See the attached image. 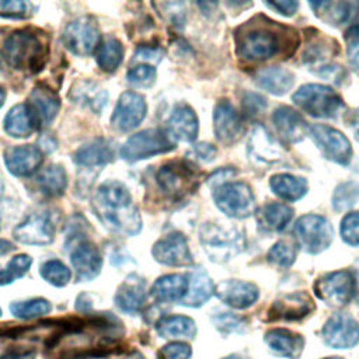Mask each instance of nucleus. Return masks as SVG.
Wrapping results in <instances>:
<instances>
[{"label": "nucleus", "instance_id": "1", "mask_svg": "<svg viewBox=\"0 0 359 359\" xmlns=\"http://www.w3.org/2000/svg\"><path fill=\"white\" fill-rule=\"evenodd\" d=\"M237 55L250 62H262L279 55H292L299 43L294 29L257 15L236 29Z\"/></svg>", "mask_w": 359, "mask_h": 359}, {"label": "nucleus", "instance_id": "2", "mask_svg": "<svg viewBox=\"0 0 359 359\" xmlns=\"http://www.w3.org/2000/svg\"><path fill=\"white\" fill-rule=\"evenodd\" d=\"M93 209L98 220L121 236H136L142 219L129 189L119 181H105L93 196Z\"/></svg>", "mask_w": 359, "mask_h": 359}, {"label": "nucleus", "instance_id": "3", "mask_svg": "<svg viewBox=\"0 0 359 359\" xmlns=\"http://www.w3.org/2000/svg\"><path fill=\"white\" fill-rule=\"evenodd\" d=\"M43 32L24 28L10 34L3 43V56L15 70L36 73L42 69L48 56V42Z\"/></svg>", "mask_w": 359, "mask_h": 359}, {"label": "nucleus", "instance_id": "4", "mask_svg": "<svg viewBox=\"0 0 359 359\" xmlns=\"http://www.w3.org/2000/svg\"><path fill=\"white\" fill-rule=\"evenodd\" d=\"M292 98L297 107L316 118H334L344 108L339 94L321 84H304Z\"/></svg>", "mask_w": 359, "mask_h": 359}, {"label": "nucleus", "instance_id": "5", "mask_svg": "<svg viewBox=\"0 0 359 359\" xmlns=\"http://www.w3.org/2000/svg\"><path fill=\"white\" fill-rule=\"evenodd\" d=\"M201 243L212 261L226 262L243 250L244 237L236 229L206 223L201 229Z\"/></svg>", "mask_w": 359, "mask_h": 359}, {"label": "nucleus", "instance_id": "6", "mask_svg": "<svg viewBox=\"0 0 359 359\" xmlns=\"http://www.w3.org/2000/svg\"><path fill=\"white\" fill-rule=\"evenodd\" d=\"M175 147L171 136L161 129H146L132 135L121 147L122 158L137 161L167 153Z\"/></svg>", "mask_w": 359, "mask_h": 359}, {"label": "nucleus", "instance_id": "7", "mask_svg": "<svg viewBox=\"0 0 359 359\" xmlns=\"http://www.w3.org/2000/svg\"><path fill=\"white\" fill-rule=\"evenodd\" d=\"M156 181L165 195L180 199L198 187V174L189 163L171 161L158 168Z\"/></svg>", "mask_w": 359, "mask_h": 359}, {"label": "nucleus", "instance_id": "8", "mask_svg": "<svg viewBox=\"0 0 359 359\" xmlns=\"http://www.w3.org/2000/svg\"><path fill=\"white\" fill-rule=\"evenodd\" d=\"M215 202L224 215L236 219L248 217L255 210L254 195L244 182L222 184L215 192Z\"/></svg>", "mask_w": 359, "mask_h": 359}, {"label": "nucleus", "instance_id": "9", "mask_svg": "<svg viewBox=\"0 0 359 359\" xmlns=\"http://www.w3.org/2000/svg\"><path fill=\"white\" fill-rule=\"evenodd\" d=\"M299 244L310 254H318L328 248L332 241V226L320 215H304L294 224Z\"/></svg>", "mask_w": 359, "mask_h": 359}, {"label": "nucleus", "instance_id": "10", "mask_svg": "<svg viewBox=\"0 0 359 359\" xmlns=\"http://www.w3.org/2000/svg\"><path fill=\"white\" fill-rule=\"evenodd\" d=\"M62 39L66 49L76 56H90L101 45L100 29L90 17H81L69 22Z\"/></svg>", "mask_w": 359, "mask_h": 359}, {"label": "nucleus", "instance_id": "11", "mask_svg": "<svg viewBox=\"0 0 359 359\" xmlns=\"http://www.w3.org/2000/svg\"><path fill=\"white\" fill-rule=\"evenodd\" d=\"M355 287L356 282L351 271H335L318 278L314 292L327 304L344 306L353 299Z\"/></svg>", "mask_w": 359, "mask_h": 359}, {"label": "nucleus", "instance_id": "12", "mask_svg": "<svg viewBox=\"0 0 359 359\" xmlns=\"http://www.w3.org/2000/svg\"><path fill=\"white\" fill-rule=\"evenodd\" d=\"M56 224L49 212H34L28 215L13 230V237L22 244L46 245L55 238Z\"/></svg>", "mask_w": 359, "mask_h": 359}, {"label": "nucleus", "instance_id": "13", "mask_svg": "<svg viewBox=\"0 0 359 359\" xmlns=\"http://www.w3.org/2000/svg\"><path fill=\"white\" fill-rule=\"evenodd\" d=\"M310 136L327 158L342 165H346L351 161V142L339 130L327 125L317 123L310 128Z\"/></svg>", "mask_w": 359, "mask_h": 359}, {"label": "nucleus", "instance_id": "14", "mask_svg": "<svg viewBox=\"0 0 359 359\" xmlns=\"http://www.w3.org/2000/svg\"><path fill=\"white\" fill-rule=\"evenodd\" d=\"M321 335L328 346L348 349L359 342V324L349 314L337 313L328 318Z\"/></svg>", "mask_w": 359, "mask_h": 359}, {"label": "nucleus", "instance_id": "15", "mask_svg": "<svg viewBox=\"0 0 359 359\" xmlns=\"http://www.w3.org/2000/svg\"><path fill=\"white\" fill-rule=\"evenodd\" d=\"M147 112V105L143 95L135 91H125L114 109L111 125L119 132L133 130L140 125Z\"/></svg>", "mask_w": 359, "mask_h": 359}, {"label": "nucleus", "instance_id": "16", "mask_svg": "<svg viewBox=\"0 0 359 359\" xmlns=\"http://www.w3.org/2000/svg\"><path fill=\"white\" fill-rule=\"evenodd\" d=\"M154 259L170 266H182L192 264V255L187 238L181 233H171L160 238L151 248Z\"/></svg>", "mask_w": 359, "mask_h": 359}, {"label": "nucleus", "instance_id": "17", "mask_svg": "<svg viewBox=\"0 0 359 359\" xmlns=\"http://www.w3.org/2000/svg\"><path fill=\"white\" fill-rule=\"evenodd\" d=\"M42 161L43 153L34 144L13 146L4 151L6 167L15 177H27L34 174Z\"/></svg>", "mask_w": 359, "mask_h": 359}, {"label": "nucleus", "instance_id": "18", "mask_svg": "<svg viewBox=\"0 0 359 359\" xmlns=\"http://www.w3.org/2000/svg\"><path fill=\"white\" fill-rule=\"evenodd\" d=\"M217 297L230 307L248 309L252 306L259 296V290L254 283L243 280H224L215 289Z\"/></svg>", "mask_w": 359, "mask_h": 359}, {"label": "nucleus", "instance_id": "19", "mask_svg": "<svg viewBox=\"0 0 359 359\" xmlns=\"http://www.w3.org/2000/svg\"><path fill=\"white\" fill-rule=\"evenodd\" d=\"M70 262L80 280H91L101 272L102 257L100 250L88 241L79 243L70 252Z\"/></svg>", "mask_w": 359, "mask_h": 359}, {"label": "nucleus", "instance_id": "20", "mask_svg": "<svg viewBox=\"0 0 359 359\" xmlns=\"http://www.w3.org/2000/svg\"><path fill=\"white\" fill-rule=\"evenodd\" d=\"M314 310L313 300L304 292L289 293L273 302L269 310L272 320H300Z\"/></svg>", "mask_w": 359, "mask_h": 359}, {"label": "nucleus", "instance_id": "21", "mask_svg": "<svg viewBox=\"0 0 359 359\" xmlns=\"http://www.w3.org/2000/svg\"><path fill=\"white\" fill-rule=\"evenodd\" d=\"M27 104L34 114L38 125L50 123L60 108V100L57 94L45 86L34 87Z\"/></svg>", "mask_w": 359, "mask_h": 359}, {"label": "nucleus", "instance_id": "22", "mask_svg": "<svg viewBox=\"0 0 359 359\" xmlns=\"http://www.w3.org/2000/svg\"><path fill=\"white\" fill-rule=\"evenodd\" d=\"M213 122L216 137L223 143L234 142L243 130L240 115L227 100H222L216 104Z\"/></svg>", "mask_w": 359, "mask_h": 359}, {"label": "nucleus", "instance_id": "23", "mask_svg": "<svg viewBox=\"0 0 359 359\" xmlns=\"http://www.w3.org/2000/svg\"><path fill=\"white\" fill-rule=\"evenodd\" d=\"M272 121L280 137L287 143L300 142L307 135V123L302 115L290 107H279L273 111Z\"/></svg>", "mask_w": 359, "mask_h": 359}, {"label": "nucleus", "instance_id": "24", "mask_svg": "<svg viewBox=\"0 0 359 359\" xmlns=\"http://www.w3.org/2000/svg\"><path fill=\"white\" fill-rule=\"evenodd\" d=\"M167 133L171 139L192 142L198 133V118L194 109L185 104L177 105L168 118Z\"/></svg>", "mask_w": 359, "mask_h": 359}, {"label": "nucleus", "instance_id": "25", "mask_svg": "<svg viewBox=\"0 0 359 359\" xmlns=\"http://www.w3.org/2000/svg\"><path fill=\"white\" fill-rule=\"evenodd\" d=\"M265 342L275 355L287 359H299L304 346L302 335L283 328L269 330L265 334Z\"/></svg>", "mask_w": 359, "mask_h": 359}, {"label": "nucleus", "instance_id": "26", "mask_svg": "<svg viewBox=\"0 0 359 359\" xmlns=\"http://www.w3.org/2000/svg\"><path fill=\"white\" fill-rule=\"evenodd\" d=\"M316 14L334 25L352 21L359 13V1H310Z\"/></svg>", "mask_w": 359, "mask_h": 359}, {"label": "nucleus", "instance_id": "27", "mask_svg": "<svg viewBox=\"0 0 359 359\" xmlns=\"http://www.w3.org/2000/svg\"><path fill=\"white\" fill-rule=\"evenodd\" d=\"M215 293V285L209 275L202 269L196 268L188 275V289L185 296L181 299V304L188 307H201Z\"/></svg>", "mask_w": 359, "mask_h": 359}, {"label": "nucleus", "instance_id": "28", "mask_svg": "<svg viewBox=\"0 0 359 359\" xmlns=\"http://www.w3.org/2000/svg\"><path fill=\"white\" fill-rule=\"evenodd\" d=\"M114 156V147L107 139H93L76 150L74 161L83 167H98L111 163Z\"/></svg>", "mask_w": 359, "mask_h": 359}, {"label": "nucleus", "instance_id": "29", "mask_svg": "<svg viewBox=\"0 0 359 359\" xmlns=\"http://www.w3.org/2000/svg\"><path fill=\"white\" fill-rule=\"evenodd\" d=\"M146 300L144 282L136 275L129 276L115 294L116 306L126 313H137Z\"/></svg>", "mask_w": 359, "mask_h": 359}, {"label": "nucleus", "instance_id": "30", "mask_svg": "<svg viewBox=\"0 0 359 359\" xmlns=\"http://www.w3.org/2000/svg\"><path fill=\"white\" fill-rule=\"evenodd\" d=\"M36 125L27 102L14 105L4 118V130L13 137H28L36 129Z\"/></svg>", "mask_w": 359, "mask_h": 359}, {"label": "nucleus", "instance_id": "31", "mask_svg": "<svg viewBox=\"0 0 359 359\" xmlns=\"http://www.w3.org/2000/svg\"><path fill=\"white\" fill-rule=\"evenodd\" d=\"M255 81L265 91L275 95H282L292 88L294 83V76L283 67L271 66L258 70L255 73Z\"/></svg>", "mask_w": 359, "mask_h": 359}, {"label": "nucleus", "instance_id": "32", "mask_svg": "<svg viewBox=\"0 0 359 359\" xmlns=\"http://www.w3.org/2000/svg\"><path fill=\"white\" fill-rule=\"evenodd\" d=\"M107 91L94 81H79L72 87L70 100L76 104L87 107L94 114H100L107 104Z\"/></svg>", "mask_w": 359, "mask_h": 359}, {"label": "nucleus", "instance_id": "33", "mask_svg": "<svg viewBox=\"0 0 359 359\" xmlns=\"http://www.w3.org/2000/svg\"><path fill=\"white\" fill-rule=\"evenodd\" d=\"M188 289V278L178 273H170L158 278L151 286V294L157 302H181Z\"/></svg>", "mask_w": 359, "mask_h": 359}, {"label": "nucleus", "instance_id": "34", "mask_svg": "<svg viewBox=\"0 0 359 359\" xmlns=\"http://www.w3.org/2000/svg\"><path fill=\"white\" fill-rule=\"evenodd\" d=\"M160 337L168 339H194L196 325L192 318L185 316H165L156 324Z\"/></svg>", "mask_w": 359, "mask_h": 359}, {"label": "nucleus", "instance_id": "35", "mask_svg": "<svg viewBox=\"0 0 359 359\" xmlns=\"http://www.w3.org/2000/svg\"><path fill=\"white\" fill-rule=\"evenodd\" d=\"M269 185L272 191L285 201H297L307 192V181L302 177L290 174H276L271 178Z\"/></svg>", "mask_w": 359, "mask_h": 359}, {"label": "nucleus", "instance_id": "36", "mask_svg": "<svg viewBox=\"0 0 359 359\" xmlns=\"http://www.w3.org/2000/svg\"><path fill=\"white\" fill-rule=\"evenodd\" d=\"M39 189L48 196H60L67 187V174L60 164H52L36 178Z\"/></svg>", "mask_w": 359, "mask_h": 359}, {"label": "nucleus", "instance_id": "37", "mask_svg": "<svg viewBox=\"0 0 359 359\" xmlns=\"http://www.w3.org/2000/svg\"><path fill=\"white\" fill-rule=\"evenodd\" d=\"M123 59V46L115 38H107L97 49V63L107 73L115 72Z\"/></svg>", "mask_w": 359, "mask_h": 359}, {"label": "nucleus", "instance_id": "38", "mask_svg": "<svg viewBox=\"0 0 359 359\" xmlns=\"http://www.w3.org/2000/svg\"><path fill=\"white\" fill-rule=\"evenodd\" d=\"M293 216V209L286 203L271 202L261 209L262 224L273 231H279L286 227Z\"/></svg>", "mask_w": 359, "mask_h": 359}, {"label": "nucleus", "instance_id": "39", "mask_svg": "<svg viewBox=\"0 0 359 359\" xmlns=\"http://www.w3.org/2000/svg\"><path fill=\"white\" fill-rule=\"evenodd\" d=\"M52 304L49 300L42 297H35L24 302H14L10 306V311L14 317L21 320H31L36 317H42L50 313Z\"/></svg>", "mask_w": 359, "mask_h": 359}, {"label": "nucleus", "instance_id": "40", "mask_svg": "<svg viewBox=\"0 0 359 359\" xmlns=\"http://www.w3.org/2000/svg\"><path fill=\"white\" fill-rule=\"evenodd\" d=\"M41 276L56 287L66 286L72 278L70 269L59 259H49L41 265Z\"/></svg>", "mask_w": 359, "mask_h": 359}, {"label": "nucleus", "instance_id": "41", "mask_svg": "<svg viewBox=\"0 0 359 359\" xmlns=\"http://www.w3.org/2000/svg\"><path fill=\"white\" fill-rule=\"evenodd\" d=\"M32 264V258L28 254H18L13 257V259L6 265V268L0 269V285H8L15 279L22 278Z\"/></svg>", "mask_w": 359, "mask_h": 359}, {"label": "nucleus", "instance_id": "42", "mask_svg": "<svg viewBox=\"0 0 359 359\" xmlns=\"http://www.w3.org/2000/svg\"><path fill=\"white\" fill-rule=\"evenodd\" d=\"M359 199V184L342 182L339 184L332 195V206L335 210H345L353 206Z\"/></svg>", "mask_w": 359, "mask_h": 359}, {"label": "nucleus", "instance_id": "43", "mask_svg": "<svg viewBox=\"0 0 359 359\" xmlns=\"http://www.w3.org/2000/svg\"><path fill=\"white\" fill-rule=\"evenodd\" d=\"M268 261L280 268H289L296 258V250L286 241H279L272 245L266 255Z\"/></svg>", "mask_w": 359, "mask_h": 359}, {"label": "nucleus", "instance_id": "44", "mask_svg": "<svg viewBox=\"0 0 359 359\" xmlns=\"http://www.w3.org/2000/svg\"><path fill=\"white\" fill-rule=\"evenodd\" d=\"M34 14V4L25 0H0V17L28 18Z\"/></svg>", "mask_w": 359, "mask_h": 359}, {"label": "nucleus", "instance_id": "45", "mask_svg": "<svg viewBox=\"0 0 359 359\" xmlns=\"http://www.w3.org/2000/svg\"><path fill=\"white\" fill-rule=\"evenodd\" d=\"M212 321L217 331L222 334H231V332H243L244 327L247 325L245 321L234 314L230 313H217L212 317Z\"/></svg>", "mask_w": 359, "mask_h": 359}, {"label": "nucleus", "instance_id": "46", "mask_svg": "<svg viewBox=\"0 0 359 359\" xmlns=\"http://www.w3.org/2000/svg\"><path fill=\"white\" fill-rule=\"evenodd\" d=\"M126 79L135 87H150L156 80V69L150 65H139L128 72Z\"/></svg>", "mask_w": 359, "mask_h": 359}, {"label": "nucleus", "instance_id": "47", "mask_svg": "<svg viewBox=\"0 0 359 359\" xmlns=\"http://www.w3.org/2000/svg\"><path fill=\"white\" fill-rule=\"evenodd\" d=\"M341 237L349 245H359V212L348 213L342 219Z\"/></svg>", "mask_w": 359, "mask_h": 359}, {"label": "nucleus", "instance_id": "48", "mask_svg": "<svg viewBox=\"0 0 359 359\" xmlns=\"http://www.w3.org/2000/svg\"><path fill=\"white\" fill-rule=\"evenodd\" d=\"M332 46L335 45H330V42H327L325 39L316 38L304 52V62L313 63V62L325 60L330 55H332V50H331Z\"/></svg>", "mask_w": 359, "mask_h": 359}, {"label": "nucleus", "instance_id": "49", "mask_svg": "<svg viewBox=\"0 0 359 359\" xmlns=\"http://www.w3.org/2000/svg\"><path fill=\"white\" fill-rule=\"evenodd\" d=\"M346 53L351 66L359 73V24L352 25L345 34Z\"/></svg>", "mask_w": 359, "mask_h": 359}, {"label": "nucleus", "instance_id": "50", "mask_svg": "<svg viewBox=\"0 0 359 359\" xmlns=\"http://www.w3.org/2000/svg\"><path fill=\"white\" fill-rule=\"evenodd\" d=\"M191 348L185 342H171L160 349L158 359H189Z\"/></svg>", "mask_w": 359, "mask_h": 359}, {"label": "nucleus", "instance_id": "51", "mask_svg": "<svg viewBox=\"0 0 359 359\" xmlns=\"http://www.w3.org/2000/svg\"><path fill=\"white\" fill-rule=\"evenodd\" d=\"M266 107V100L257 94V93H247L244 94V98H243V108H244V112L245 115L248 116H255V115H259Z\"/></svg>", "mask_w": 359, "mask_h": 359}, {"label": "nucleus", "instance_id": "52", "mask_svg": "<svg viewBox=\"0 0 359 359\" xmlns=\"http://www.w3.org/2000/svg\"><path fill=\"white\" fill-rule=\"evenodd\" d=\"M265 4L273 10H276L278 13H280L282 15H293L299 7L297 1L293 0H275V1H265Z\"/></svg>", "mask_w": 359, "mask_h": 359}, {"label": "nucleus", "instance_id": "53", "mask_svg": "<svg viewBox=\"0 0 359 359\" xmlns=\"http://www.w3.org/2000/svg\"><path fill=\"white\" fill-rule=\"evenodd\" d=\"M0 359H35V351L15 346L0 355Z\"/></svg>", "mask_w": 359, "mask_h": 359}, {"label": "nucleus", "instance_id": "54", "mask_svg": "<svg viewBox=\"0 0 359 359\" xmlns=\"http://www.w3.org/2000/svg\"><path fill=\"white\" fill-rule=\"evenodd\" d=\"M192 153L195 154V157L203 161H212L216 156V149L208 143H198L192 147Z\"/></svg>", "mask_w": 359, "mask_h": 359}, {"label": "nucleus", "instance_id": "55", "mask_svg": "<svg viewBox=\"0 0 359 359\" xmlns=\"http://www.w3.org/2000/svg\"><path fill=\"white\" fill-rule=\"evenodd\" d=\"M161 56H163V50L158 48L143 46L136 52V57H142V59H147V60H153V62L160 60Z\"/></svg>", "mask_w": 359, "mask_h": 359}, {"label": "nucleus", "instance_id": "56", "mask_svg": "<svg viewBox=\"0 0 359 359\" xmlns=\"http://www.w3.org/2000/svg\"><path fill=\"white\" fill-rule=\"evenodd\" d=\"M348 123L349 126L353 129V132L356 133V136L359 137V108L352 111L349 118H348Z\"/></svg>", "mask_w": 359, "mask_h": 359}, {"label": "nucleus", "instance_id": "57", "mask_svg": "<svg viewBox=\"0 0 359 359\" xmlns=\"http://www.w3.org/2000/svg\"><path fill=\"white\" fill-rule=\"evenodd\" d=\"M11 250H13V245L8 241L0 240V255H4V254H7Z\"/></svg>", "mask_w": 359, "mask_h": 359}, {"label": "nucleus", "instance_id": "58", "mask_svg": "<svg viewBox=\"0 0 359 359\" xmlns=\"http://www.w3.org/2000/svg\"><path fill=\"white\" fill-rule=\"evenodd\" d=\"M4 101H6V90H4V87L0 86V108L3 107Z\"/></svg>", "mask_w": 359, "mask_h": 359}, {"label": "nucleus", "instance_id": "59", "mask_svg": "<svg viewBox=\"0 0 359 359\" xmlns=\"http://www.w3.org/2000/svg\"><path fill=\"white\" fill-rule=\"evenodd\" d=\"M356 285H358V303H359V261L356 262Z\"/></svg>", "mask_w": 359, "mask_h": 359}, {"label": "nucleus", "instance_id": "60", "mask_svg": "<svg viewBox=\"0 0 359 359\" xmlns=\"http://www.w3.org/2000/svg\"><path fill=\"white\" fill-rule=\"evenodd\" d=\"M223 359H245V358H243V356H240V355H230V356H226V358H223Z\"/></svg>", "mask_w": 359, "mask_h": 359}, {"label": "nucleus", "instance_id": "61", "mask_svg": "<svg viewBox=\"0 0 359 359\" xmlns=\"http://www.w3.org/2000/svg\"><path fill=\"white\" fill-rule=\"evenodd\" d=\"M126 359H143V358H142L140 355H137V353H136V355H133V356H129V358H126Z\"/></svg>", "mask_w": 359, "mask_h": 359}, {"label": "nucleus", "instance_id": "62", "mask_svg": "<svg viewBox=\"0 0 359 359\" xmlns=\"http://www.w3.org/2000/svg\"><path fill=\"white\" fill-rule=\"evenodd\" d=\"M3 189H4V185H3V181H1V178H0V198H1V195H3Z\"/></svg>", "mask_w": 359, "mask_h": 359}, {"label": "nucleus", "instance_id": "63", "mask_svg": "<svg viewBox=\"0 0 359 359\" xmlns=\"http://www.w3.org/2000/svg\"><path fill=\"white\" fill-rule=\"evenodd\" d=\"M324 359H342V358H324Z\"/></svg>", "mask_w": 359, "mask_h": 359}, {"label": "nucleus", "instance_id": "64", "mask_svg": "<svg viewBox=\"0 0 359 359\" xmlns=\"http://www.w3.org/2000/svg\"><path fill=\"white\" fill-rule=\"evenodd\" d=\"M0 316H1V309H0Z\"/></svg>", "mask_w": 359, "mask_h": 359}]
</instances>
